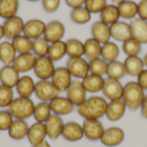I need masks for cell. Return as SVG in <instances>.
<instances>
[{"label":"cell","instance_id":"cell-36","mask_svg":"<svg viewBox=\"0 0 147 147\" xmlns=\"http://www.w3.org/2000/svg\"><path fill=\"white\" fill-rule=\"evenodd\" d=\"M52 110L50 107V103L48 102H40L35 104L33 116L37 122L45 123L47 119L51 116Z\"/></svg>","mask_w":147,"mask_h":147},{"label":"cell","instance_id":"cell-27","mask_svg":"<svg viewBox=\"0 0 147 147\" xmlns=\"http://www.w3.org/2000/svg\"><path fill=\"white\" fill-rule=\"evenodd\" d=\"M123 64L127 74L132 77H137L145 69L143 59L140 56H127Z\"/></svg>","mask_w":147,"mask_h":147},{"label":"cell","instance_id":"cell-49","mask_svg":"<svg viewBox=\"0 0 147 147\" xmlns=\"http://www.w3.org/2000/svg\"><path fill=\"white\" fill-rule=\"evenodd\" d=\"M137 83L145 91H147V68L144 69L137 76Z\"/></svg>","mask_w":147,"mask_h":147},{"label":"cell","instance_id":"cell-28","mask_svg":"<svg viewBox=\"0 0 147 147\" xmlns=\"http://www.w3.org/2000/svg\"><path fill=\"white\" fill-rule=\"evenodd\" d=\"M16 89L19 96L30 97L34 93L35 82L30 76L26 75L20 77V79L16 86Z\"/></svg>","mask_w":147,"mask_h":147},{"label":"cell","instance_id":"cell-6","mask_svg":"<svg viewBox=\"0 0 147 147\" xmlns=\"http://www.w3.org/2000/svg\"><path fill=\"white\" fill-rule=\"evenodd\" d=\"M33 70L34 75L40 80H49L55 71L54 62L48 56L37 57Z\"/></svg>","mask_w":147,"mask_h":147},{"label":"cell","instance_id":"cell-5","mask_svg":"<svg viewBox=\"0 0 147 147\" xmlns=\"http://www.w3.org/2000/svg\"><path fill=\"white\" fill-rule=\"evenodd\" d=\"M59 91L51 80H39L35 83L34 95L41 102H50L59 96Z\"/></svg>","mask_w":147,"mask_h":147},{"label":"cell","instance_id":"cell-23","mask_svg":"<svg viewBox=\"0 0 147 147\" xmlns=\"http://www.w3.org/2000/svg\"><path fill=\"white\" fill-rule=\"evenodd\" d=\"M91 34L92 38L99 41L101 44H104L109 41L111 38L110 27L101 20L96 21L91 26Z\"/></svg>","mask_w":147,"mask_h":147},{"label":"cell","instance_id":"cell-2","mask_svg":"<svg viewBox=\"0 0 147 147\" xmlns=\"http://www.w3.org/2000/svg\"><path fill=\"white\" fill-rule=\"evenodd\" d=\"M145 96V90L140 87L137 81H130L123 87L122 99L129 110L136 111L140 109Z\"/></svg>","mask_w":147,"mask_h":147},{"label":"cell","instance_id":"cell-51","mask_svg":"<svg viewBox=\"0 0 147 147\" xmlns=\"http://www.w3.org/2000/svg\"><path fill=\"white\" fill-rule=\"evenodd\" d=\"M140 113L143 118L147 119V94L145 96L143 102L140 106Z\"/></svg>","mask_w":147,"mask_h":147},{"label":"cell","instance_id":"cell-42","mask_svg":"<svg viewBox=\"0 0 147 147\" xmlns=\"http://www.w3.org/2000/svg\"><path fill=\"white\" fill-rule=\"evenodd\" d=\"M49 47H50V43L44 37H39L37 39L33 40L32 52L37 57L47 56Z\"/></svg>","mask_w":147,"mask_h":147},{"label":"cell","instance_id":"cell-20","mask_svg":"<svg viewBox=\"0 0 147 147\" xmlns=\"http://www.w3.org/2000/svg\"><path fill=\"white\" fill-rule=\"evenodd\" d=\"M132 37L141 44L147 43V21L140 17L132 19L129 22Z\"/></svg>","mask_w":147,"mask_h":147},{"label":"cell","instance_id":"cell-54","mask_svg":"<svg viewBox=\"0 0 147 147\" xmlns=\"http://www.w3.org/2000/svg\"><path fill=\"white\" fill-rule=\"evenodd\" d=\"M124 1H126V0H112V2H113L115 4H116V5L120 4L121 3H122V2H124Z\"/></svg>","mask_w":147,"mask_h":147},{"label":"cell","instance_id":"cell-29","mask_svg":"<svg viewBox=\"0 0 147 147\" xmlns=\"http://www.w3.org/2000/svg\"><path fill=\"white\" fill-rule=\"evenodd\" d=\"M120 18L118 5L115 3L108 4L100 13V20L109 26L120 21Z\"/></svg>","mask_w":147,"mask_h":147},{"label":"cell","instance_id":"cell-18","mask_svg":"<svg viewBox=\"0 0 147 147\" xmlns=\"http://www.w3.org/2000/svg\"><path fill=\"white\" fill-rule=\"evenodd\" d=\"M61 136L69 142L79 141L84 137L83 127L76 121H68L64 125Z\"/></svg>","mask_w":147,"mask_h":147},{"label":"cell","instance_id":"cell-3","mask_svg":"<svg viewBox=\"0 0 147 147\" xmlns=\"http://www.w3.org/2000/svg\"><path fill=\"white\" fill-rule=\"evenodd\" d=\"M35 104L30 97L18 96L14 98L11 103L7 107V110L11 114L13 118L26 120L33 115Z\"/></svg>","mask_w":147,"mask_h":147},{"label":"cell","instance_id":"cell-52","mask_svg":"<svg viewBox=\"0 0 147 147\" xmlns=\"http://www.w3.org/2000/svg\"><path fill=\"white\" fill-rule=\"evenodd\" d=\"M33 147H51V146H50V144L45 140H43L42 142L38 143V144H36V145L33 146Z\"/></svg>","mask_w":147,"mask_h":147},{"label":"cell","instance_id":"cell-48","mask_svg":"<svg viewBox=\"0 0 147 147\" xmlns=\"http://www.w3.org/2000/svg\"><path fill=\"white\" fill-rule=\"evenodd\" d=\"M138 16L140 18L147 21V0H141L138 3Z\"/></svg>","mask_w":147,"mask_h":147},{"label":"cell","instance_id":"cell-16","mask_svg":"<svg viewBox=\"0 0 147 147\" xmlns=\"http://www.w3.org/2000/svg\"><path fill=\"white\" fill-rule=\"evenodd\" d=\"M37 56L34 53H22L16 57L12 65L19 73L28 72L34 69Z\"/></svg>","mask_w":147,"mask_h":147},{"label":"cell","instance_id":"cell-11","mask_svg":"<svg viewBox=\"0 0 147 147\" xmlns=\"http://www.w3.org/2000/svg\"><path fill=\"white\" fill-rule=\"evenodd\" d=\"M65 92L67 98L77 107L80 105L82 102H84L87 98V91L84 88L83 84L79 79L72 80Z\"/></svg>","mask_w":147,"mask_h":147},{"label":"cell","instance_id":"cell-53","mask_svg":"<svg viewBox=\"0 0 147 147\" xmlns=\"http://www.w3.org/2000/svg\"><path fill=\"white\" fill-rule=\"evenodd\" d=\"M4 37V32H3V25L0 24V40Z\"/></svg>","mask_w":147,"mask_h":147},{"label":"cell","instance_id":"cell-26","mask_svg":"<svg viewBox=\"0 0 147 147\" xmlns=\"http://www.w3.org/2000/svg\"><path fill=\"white\" fill-rule=\"evenodd\" d=\"M104 80L105 78L102 76L89 73L84 79L81 80V82L87 92L96 93L102 91L104 84Z\"/></svg>","mask_w":147,"mask_h":147},{"label":"cell","instance_id":"cell-21","mask_svg":"<svg viewBox=\"0 0 147 147\" xmlns=\"http://www.w3.org/2000/svg\"><path fill=\"white\" fill-rule=\"evenodd\" d=\"M109 27L111 38H113L114 40L124 42L127 40L132 38V32L129 23L124 21H118Z\"/></svg>","mask_w":147,"mask_h":147},{"label":"cell","instance_id":"cell-19","mask_svg":"<svg viewBox=\"0 0 147 147\" xmlns=\"http://www.w3.org/2000/svg\"><path fill=\"white\" fill-rule=\"evenodd\" d=\"M46 23L40 19H31L24 23L23 27V34L29 38L30 40H34L43 35Z\"/></svg>","mask_w":147,"mask_h":147},{"label":"cell","instance_id":"cell-17","mask_svg":"<svg viewBox=\"0 0 147 147\" xmlns=\"http://www.w3.org/2000/svg\"><path fill=\"white\" fill-rule=\"evenodd\" d=\"M44 124L47 131V136L48 138L51 140H57L59 136H61L65 125L61 116L52 114Z\"/></svg>","mask_w":147,"mask_h":147},{"label":"cell","instance_id":"cell-50","mask_svg":"<svg viewBox=\"0 0 147 147\" xmlns=\"http://www.w3.org/2000/svg\"><path fill=\"white\" fill-rule=\"evenodd\" d=\"M65 3L71 9L78 8L84 5L85 0H65Z\"/></svg>","mask_w":147,"mask_h":147},{"label":"cell","instance_id":"cell-7","mask_svg":"<svg viewBox=\"0 0 147 147\" xmlns=\"http://www.w3.org/2000/svg\"><path fill=\"white\" fill-rule=\"evenodd\" d=\"M84 135L90 141L100 140L105 128L98 119H84L83 122Z\"/></svg>","mask_w":147,"mask_h":147},{"label":"cell","instance_id":"cell-1","mask_svg":"<svg viewBox=\"0 0 147 147\" xmlns=\"http://www.w3.org/2000/svg\"><path fill=\"white\" fill-rule=\"evenodd\" d=\"M108 101L105 97L100 96H92L87 97L84 102L77 107V111L84 119L100 120L106 115Z\"/></svg>","mask_w":147,"mask_h":147},{"label":"cell","instance_id":"cell-9","mask_svg":"<svg viewBox=\"0 0 147 147\" xmlns=\"http://www.w3.org/2000/svg\"><path fill=\"white\" fill-rule=\"evenodd\" d=\"M24 22L22 17L15 16L9 19L4 20L3 23L4 37L7 40H13L23 32Z\"/></svg>","mask_w":147,"mask_h":147},{"label":"cell","instance_id":"cell-55","mask_svg":"<svg viewBox=\"0 0 147 147\" xmlns=\"http://www.w3.org/2000/svg\"><path fill=\"white\" fill-rule=\"evenodd\" d=\"M143 61H144V65H145V66L147 68V53L144 56V58H143Z\"/></svg>","mask_w":147,"mask_h":147},{"label":"cell","instance_id":"cell-41","mask_svg":"<svg viewBox=\"0 0 147 147\" xmlns=\"http://www.w3.org/2000/svg\"><path fill=\"white\" fill-rule=\"evenodd\" d=\"M89 70H90V73L103 77L107 73L108 62H106L101 57L92 59V60H90L89 61Z\"/></svg>","mask_w":147,"mask_h":147},{"label":"cell","instance_id":"cell-37","mask_svg":"<svg viewBox=\"0 0 147 147\" xmlns=\"http://www.w3.org/2000/svg\"><path fill=\"white\" fill-rule=\"evenodd\" d=\"M127 72L123 62L119 60H114L108 63V70L106 75L107 78L121 80L126 76Z\"/></svg>","mask_w":147,"mask_h":147},{"label":"cell","instance_id":"cell-22","mask_svg":"<svg viewBox=\"0 0 147 147\" xmlns=\"http://www.w3.org/2000/svg\"><path fill=\"white\" fill-rule=\"evenodd\" d=\"M20 79V73L16 70L12 65H3L0 69V83L1 84L14 88L16 86Z\"/></svg>","mask_w":147,"mask_h":147},{"label":"cell","instance_id":"cell-40","mask_svg":"<svg viewBox=\"0 0 147 147\" xmlns=\"http://www.w3.org/2000/svg\"><path fill=\"white\" fill-rule=\"evenodd\" d=\"M70 17L74 23L83 25L88 23L90 21L91 13L84 6H81L72 9L70 13Z\"/></svg>","mask_w":147,"mask_h":147},{"label":"cell","instance_id":"cell-33","mask_svg":"<svg viewBox=\"0 0 147 147\" xmlns=\"http://www.w3.org/2000/svg\"><path fill=\"white\" fill-rule=\"evenodd\" d=\"M120 55V48L118 45L113 41H108L104 44H102L101 50V58L106 62H111L117 60V58Z\"/></svg>","mask_w":147,"mask_h":147},{"label":"cell","instance_id":"cell-13","mask_svg":"<svg viewBox=\"0 0 147 147\" xmlns=\"http://www.w3.org/2000/svg\"><path fill=\"white\" fill-rule=\"evenodd\" d=\"M65 34V28L64 24L57 20L51 21L46 25V28L43 34V37L49 42H56L62 40Z\"/></svg>","mask_w":147,"mask_h":147},{"label":"cell","instance_id":"cell-12","mask_svg":"<svg viewBox=\"0 0 147 147\" xmlns=\"http://www.w3.org/2000/svg\"><path fill=\"white\" fill-rule=\"evenodd\" d=\"M123 87L120 80L106 78L102 91L106 99L113 101L122 98Z\"/></svg>","mask_w":147,"mask_h":147},{"label":"cell","instance_id":"cell-34","mask_svg":"<svg viewBox=\"0 0 147 147\" xmlns=\"http://www.w3.org/2000/svg\"><path fill=\"white\" fill-rule=\"evenodd\" d=\"M120 16L123 19H134L138 15V3L133 0H126L118 4Z\"/></svg>","mask_w":147,"mask_h":147},{"label":"cell","instance_id":"cell-15","mask_svg":"<svg viewBox=\"0 0 147 147\" xmlns=\"http://www.w3.org/2000/svg\"><path fill=\"white\" fill-rule=\"evenodd\" d=\"M53 114L62 116L71 114L74 110L75 105L67 98V96H58L49 102Z\"/></svg>","mask_w":147,"mask_h":147},{"label":"cell","instance_id":"cell-35","mask_svg":"<svg viewBox=\"0 0 147 147\" xmlns=\"http://www.w3.org/2000/svg\"><path fill=\"white\" fill-rule=\"evenodd\" d=\"M66 55L69 58H78L84 55V42L78 39L71 38L65 41Z\"/></svg>","mask_w":147,"mask_h":147},{"label":"cell","instance_id":"cell-47","mask_svg":"<svg viewBox=\"0 0 147 147\" xmlns=\"http://www.w3.org/2000/svg\"><path fill=\"white\" fill-rule=\"evenodd\" d=\"M42 7L47 13L55 12L60 5V0H41Z\"/></svg>","mask_w":147,"mask_h":147},{"label":"cell","instance_id":"cell-45","mask_svg":"<svg viewBox=\"0 0 147 147\" xmlns=\"http://www.w3.org/2000/svg\"><path fill=\"white\" fill-rule=\"evenodd\" d=\"M107 5V0H85L84 3V7L91 14H100Z\"/></svg>","mask_w":147,"mask_h":147},{"label":"cell","instance_id":"cell-8","mask_svg":"<svg viewBox=\"0 0 147 147\" xmlns=\"http://www.w3.org/2000/svg\"><path fill=\"white\" fill-rule=\"evenodd\" d=\"M125 139V133L119 127H110L105 128L100 141L107 147H115L120 146Z\"/></svg>","mask_w":147,"mask_h":147},{"label":"cell","instance_id":"cell-43","mask_svg":"<svg viewBox=\"0 0 147 147\" xmlns=\"http://www.w3.org/2000/svg\"><path fill=\"white\" fill-rule=\"evenodd\" d=\"M141 43L133 37L122 42V50L127 56H139L141 52Z\"/></svg>","mask_w":147,"mask_h":147},{"label":"cell","instance_id":"cell-32","mask_svg":"<svg viewBox=\"0 0 147 147\" xmlns=\"http://www.w3.org/2000/svg\"><path fill=\"white\" fill-rule=\"evenodd\" d=\"M19 0H0V17L4 20L16 16Z\"/></svg>","mask_w":147,"mask_h":147},{"label":"cell","instance_id":"cell-14","mask_svg":"<svg viewBox=\"0 0 147 147\" xmlns=\"http://www.w3.org/2000/svg\"><path fill=\"white\" fill-rule=\"evenodd\" d=\"M127 105L122 98L108 102L105 116L110 121H118L125 115L127 110Z\"/></svg>","mask_w":147,"mask_h":147},{"label":"cell","instance_id":"cell-4","mask_svg":"<svg viewBox=\"0 0 147 147\" xmlns=\"http://www.w3.org/2000/svg\"><path fill=\"white\" fill-rule=\"evenodd\" d=\"M65 67L75 79L82 80L89 73V61L83 57L69 58L66 61Z\"/></svg>","mask_w":147,"mask_h":147},{"label":"cell","instance_id":"cell-44","mask_svg":"<svg viewBox=\"0 0 147 147\" xmlns=\"http://www.w3.org/2000/svg\"><path fill=\"white\" fill-rule=\"evenodd\" d=\"M14 98L13 89L0 84V108H7Z\"/></svg>","mask_w":147,"mask_h":147},{"label":"cell","instance_id":"cell-38","mask_svg":"<svg viewBox=\"0 0 147 147\" xmlns=\"http://www.w3.org/2000/svg\"><path fill=\"white\" fill-rule=\"evenodd\" d=\"M65 55H66V46L65 41L59 40L56 42L50 43L47 56L53 62H57L62 59Z\"/></svg>","mask_w":147,"mask_h":147},{"label":"cell","instance_id":"cell-10","mask_svg":"<svg viewBox=\"0 0 147 147\" xmlns=\"http://www.w3.org/2000/svg\"><path fill=\"white\" fill-rule=\"evenodd\" d=\"M51 81L59 92H65L72 82V77L65 66L55 68Z\"/></svg>","mask_w":147,"mask_h":147},{"label":"cell","instance_id":"cell-56","mask_svg":"<svg viewBox=\"0 0 147 147\" xmlns=\"http://www.w3.org/2000/svg\"><path fill=\"white\" fill-rule=\"evenodd\" d=\"M28 2H37V1H40V0H27Z\"/></svg>","mask_w":147,"mask_h":147},{"label":"cell","instance_id":"cell-57","mask_svg":"<svg viewBox=\"0 0 147 147\" xmlns=\"http://www.w3.org/2000/svg\"><path fill=\"white\" fill-rule=\"evenodd\" d=\"M0 62H1V61H0Z\"/></svg>","mask_w":147,"mask_h":147},{"label":"cell","instance_id":"cell-46","mask_svg":"<svg viewBox=\"0 0 147 147\" xmlns=\"http://www.w3.org/2000/svg\"><path fill=\"white\" fill-rule=\"evenodd\" d=\"M13 121V116L7 109L0 110V131H8Z\"/></svg>","mask_w":147,"mask_h":147},{"label":"cell","instance_id":"cell-30","mask_svg":"<svg viewBox=\"0 0 147 147\" xmlns=\"http://www.w3.org/2000/svg\"><path fill=\"white\" fill-rule=\"evenodd\" d=\"M84 56L88 61L100 58L102 44L94 38H89L84 42Z\"/></svg>","mask_w":147,"mask_h":147},{"label":"cell","instance_id":"cell-24","mask_svg":"<svg viewBox=\"0 0 147 147\" xmlns=\"http://www.w3.org/2000/svg\"><path fill=\"white\" fill-rule=\"evenodd\" d=\"M46 137H47V131L44 123L36 121L29 127L27 138L28 142L32 146L42 142L43 140H45Z\"/></svg>","mask_w":147,"mask_h":147},{"label":"cell","instance_id":"cell-39","mask_svg":"<svg viewBox=\"0 0 147 147\" xmlns=\"http://www.w3.org/2000/svg\"><path fill=\"white\" fill-rule=\"evenodd\" d=\"M11 43L15 47L16 53H18L19 54L32 53L33 40L25 36L24 34H20L17 37L14 38Z\"/></svg>","mask_w":147,"mask_h":147},{"label":"cell","instance_id":"cell-31","mask_svg":"<svg viewBox=\"0 0 147 147\" xmlns=\"http://www.w3.org/2000/svg\"><path fill=\"white\" fill-rule=\"evenodd\" d=\"M16 51L12 43L5 40L0 43V61L4 65H12L16 57Z\"/></svg>","mask_w":147,"mask_h":147},{"label":"cell","instance_id":"cell-25","mask_svg":"<svg viewBox=\"0 0 147 147\" xmlns=\"http://www.w3.org/2000/svg\"><path fill=\"white\" fill-rule=\"evenodd\" d=\"M29 126L25 120L15 119L8 129L9 136L15 140H20L27 137Z\"/></svg>","mask_w":147,"mask_h":147}]
</instances>
